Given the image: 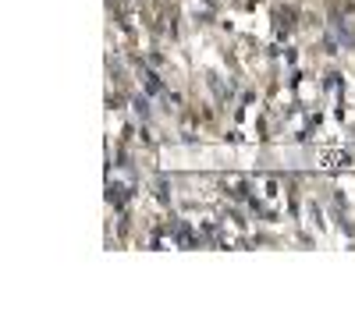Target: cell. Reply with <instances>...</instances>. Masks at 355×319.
Instances as JSON below:
<instances>
[]
</instances>
